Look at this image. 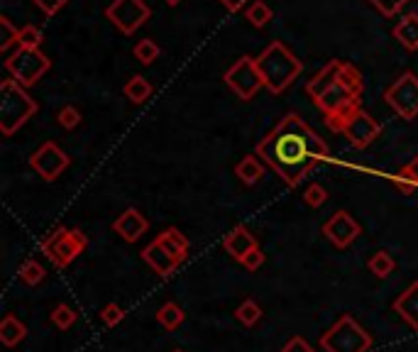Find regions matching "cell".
I'll use <instances>...</instances> for the list:
<instances>
[{"instance_id": "1", "label": "cell", "mask_w": 418, "mask_h": 352, "mask_svg": "<svg viewBox=\"0 0 418 352\" xmlns=\"http://www.w3.org/2000/svg\"><path fill=\"white\" fill-rule=\"evenodd\" d=\"M257 157L270 164L289 186H298L313 167L330 157L328 145L296 113L281 117V122L257 145Z\"/></svg>"}, {"instance_id": "2", "label": "cell", "mask_w": 418, "mask_h": 352, "mask_svg": "<svg viewBox=\"0 0 418 352\" xmlns=\"http://www.w3.org/2000/svg\"><path fill=\"white\" fill-rule=\"evenodd\" d=\"M255 61L262 74V81H265V89L274 96L284 93L303 71L301 59H298L286 44L279 42V39H274Z\"/></svg>"}, {"instance_id": "3", "label": "cell", "mask_w": 418, "mask_h": 352, "mask_svg": "<svg viewBox=\"0 0 418 352\" xmlns=\"http://www.w3.org/2000/svg\"><path fill=\"white\" fill-rule=\"evenodd\" d=\"M34 113L37 103L30 98L25 86H20L15 79H5L0 84V132L5 137L15 135Z\"/></svg>"}, {"instance_id": "4", "label": "cell", "mask_w": 418, "mask_h": 352, "mask_svg": "<svg viewBox=\"0 0 418 352\" xmlns=\"http://www.w3.org/2000/svg\"><path fill=\"white\" fill-rule=\"evenodd\" d=\"M86 247H89V237L81 230H69V228H64V226L54 228V230L42 240V252L49 257V262L59 269L69 267L79 254L86 252Z\"/></svg>"}, {"instance_id": "5", "label": "cell", "mask_w": 418, "mask_h": 352, "mask_svg": "<svg viewBox=\"0 0 418 352\" xmlns=\"http://www.w3.org/2000/svg\"><path fill=\"white\" fill-rule=\"evenodd\" d=\"M321 348L325 352H367L372 348V335L353 315H343L328 333H323Z\"/></svg>"}, {"instance_id": "6", "label": "cell", "mask_w": 418, "mask_h": 352, "mask_svg": "<svg viewBox=\"0 0 418 352\" xmlns=\"http://www.w3.org/2000/svg\"><path fill=\"white\" fill-rule=\"evenodd\" d=\"M49 66H51V61L42 49H23L20 47L18 52L10 54V57L5 59V69H8V74L13 76L20 86H25V89L37 84L46 71H49Z\"/></svg>"}, {"instance_id": "7", "label": "cell", "mask_w": 418, "mask_h": 352, "mask_svg": "<svg viewBox=\"0 0 418 352\" xmlns=\"http://www.w3.org/2000/svg\"><path fill=\"white\" fill-rule=\"evenodd\" d=\"M225 84L237 98L252 100L257 96V91L265 89V81L257 69V61L252 57H240L235 64L225 71Z\"/></svg>"}, {"instance_id": "8", "label": "cell", "mask_w": 418, "mask_h": 352, "mask_svg": "<svg viewBox=\"0 0 418 352\" xmlns=\"http://www.w3.org/2000/svg\"><path fill=\"white\" fill-rule=\"evenodd\" d=\"M384 100L394 108V113L404 120L418 117V76L401 74L389 89L384 91Z\"/></svg>"}, {"instance_id": "9", "label": "cell", "mask_w": 418, "mask_h": 352, "mask_svg": "<svg viewBox=\"0 0 418 352\" xmlns=\"http://www.w3.org/2000/svg\"><path fill=\"white\" fill-rule=\"evenodd\" d=\"M152 10L144 0H113L106 8V18L120 30L122 34H132L149 20Z\"/></svg>"}, {"instance_id": "10", "label": "cell", "mask_w": 418, "mask_h": 352, "mask_svg": "<svg viewBox=\"0 0 418 352\" xmlns=\"http://www.w3.org/2000/svg\"><path fill=\"white\" fill-rule=\"evenodd\" d=\"M30 167H32V171H37L44 181H54V178H59L61 171L69 167V155H66L59 145H54V142H44V145L30 157Z\"/></svg>"}, {"instance_id": "11", "label": "cell", "mask_w": 418, "mask_h": 352, "mask_svg": "<svg viewBox=\"0 0 418 352\" xmlns=\"http://www.w3.org/2000/svg\"><path fill=\"white\" fill-rule=\"evenodd\" d=\"M360 233H362V228H360V223L355 221V218L350 216L348 211H338L333 218H328V221H325V226H323V235L338 249L350 247V245H353L355 240L360 237Z\"/></svg>"}, {"instance_id": "12", "label": "cell", "mask_w": 418, "mask_h": 352, "mask_svg": "<svg viewBox=\"0 0 418 352\" xmlns=\"http://www.w3.org/2000/svg\"><path fill=\"white\" fill-rule=\"evenodd\" d=\"M343 135H345V140L355 147V150H365V147H369L372 142L381 135V125L369 113L360 110V113L348 122V127H345Z\"/></svg>"}, {"instance_id": "13", "label": "cell", "mask_w": 418, "mask_h": 352, "mask_svg": "<svg viewBox=\"0 0 418 352\" xmlns=\"http://www.w3.org/2000/svg\"><path fill=\"white\" fill-rule=\"evenodd\" d=\"M223 247H225V252H228L230 257H235L237 262H242V259H245L247 254L252 252V249L260 247V242H257V237L250 230H247L245 226H235L223 237Z\"/></svg>"}, {"instance_id": "14", "label": "cell", "mask_w": 418, "mask_h": 352, "mask_svg": "<svg viewBox=\"0 0 418 352\" xmlns=\"http://www.w3.org/2000/svg\"><path fill=\"white\" fill-rule=\"evenodd\" d=\"M149 223L137 208H127L122 216H118V221L113 223V230L120 235L125 242H137L144 233H147Z\"/></svg>"}, {"instance_id": "15", "label": "cell", "mask_w": 418, "mask_h": 352, "mask_svg": "<svg viewBox=\"0 0 418 352\" xmlns=\"http://www.w3.org/2000/svg\"><path fill=\"white\" fill-rule=\"evenodd\" d=\"M142 257H144V262L149 264V267L154 269V272L159 274V277H169V274L174 272V269L179 267V259L177 257H172V254L167 252V249L162 247V245L154 240V242H149L147 247L142 249Z\"/></svg>"}, {"instance_id": "16", "label": "cell", "mask_w": 418, "mask_h": 352, "mask_svg": "<svg viewBox=\"0 0 418 352\" xmlns=\"http://www.w3.org/2000/svg\"><path fill=\"white\" fill-rule=\"evenodd\" d=\"M340 66H343V61H340V59L328 61V64H325L323 69L318 71V74L313 76L311 81H308V84H306V93L311 96L313 100H318V98H321V96L325 93V91L333 89V86L338 84Z\"/></svg>"}, {"instance_id": "17", "label": "cell", "mask_w": 418, "mask_h": 352, "mask_svg": "<svg viewBox=\"0 0 418 352\" xmlns=\"http://www.w3.org/2000/svg\"><path fill=\"white\" fill-rule=\"evenodd\" d=\"M394 311L411 325V328L418 330V282L411 284V287L394 301Z\"/></svg>"}, {"instance_id": "18", "label": "cell", "mask_w": 418, "mask_h": 352, "mask_svg": "<svg viewBox=\"0 0 418 352\" xmlns=\"http://www.w3.org/2000/svg\"><path fill=\"white\" fill-rule=\"evenodd\" d=\"M394 39H399L401 47L416 52L418 49V13H409L396 22L394 27Z\"/></svg>"}, {"instance_id": "19", "label": "cell", "mask_w": 418, "mask_h": 352, "mask_svg": "<svg viewBox=\"0 0 418 352\" xmlns=\"http://www.w3.org/2000/svg\"><path fill=\"white\" fill-rule=\"evenodd\" d=\"M357 96H353L350 93L345 86H340V84H335L333 89H328L325 93L321 96V98L316 100V105L323 110L325 115H330L333 110H338V108H343L345 103H350V100H355Z\"/></svg>"}, {"instance_id": "20", "label": "cell", "mask_w": 418, "mask_h": 352, "mask_svg": "<svg viewBox=\"0 0 418 352\" xmlns=\"http://www.w3.org/2000/svg\"><path fill=\"white\" fill-rule=\"evenodd\" d=\"M157 242L162 245V247L167 249L172 257H177L179 262H184L186 254H189V240H186L184 233L177 230V228H169V230H164L157 237Z\"/></svg>"}, {"instance_id": "21", "label": "cell", "mask_w": 418, "mask_h": 352, "mask_svg": "<svg viewBox=\"0 0 418 352\" xmlns=\"http://www.w3.org/2000/svg\"><path fill=\"white\" fill-rule=\"evenodd\" d=\"M360 110H362V108H360V98L350 100V103H345L343 108H338V110H333L330 115H325V127H328V130L340 132V135H343L345 127H348V122L353 120V117L357 115Z\"/></svg>"}, {"instance_id": "22", "label": "cell", "mask_w": 418, "mask_h": 352, "mask_svg": "<svg viewBox=\"0 0 418 352\" xmlns=\"http://www.w3.org/2000/svg\"><path fill=\"white\" fill-rule=\"evenodd\" d=\"M25 338H27V328H25L23 320L15 318V315H5L3 323H0V340H3V345L15 348V345H20Z\"/></svg>"}, {"instance_id": "23", "label": "cell", "mask_w": 418, "mask_h": 352, "mask_svg": "<svg viewBox=\"0 0 418 352\" xmlns=\"http://www.w3.org/2000/svg\"><path fill=\"white\" fill-rule=\"evenodd\" d=\"M235 174L240 176L242 183H247V186H255V183H260L262 176H265V167L260 164V159H257L255 155H247V157H242V159L237 162Z\"/></svg>"}, {"instance_id": "24", "label": "cell", "mask_w": 418, "mask_h": 352, "mask_svg": "<svg viewBox=\"0 0 418 352\" xmlns=\"http://www.w3.org/2000/svg\"><path fill=\"white\" fill-rule=\"evenodd\" d=\"M338 84L345 86V89H348L353 96H357V98L362 96V91H365V79H362V74H360L357 66L348 64V61H343V66H340Z\"/></svg>"}, {"instance_id": "25", "label": "cell", "mask_w": 418, "mask_h": 352, "mask_svg": "<svg viewBox=\"0 0 418 352\" xmlns=\"http://www.w3.org/2000/svg\"><path fill=\"white\" fill-rule=\"evenodd\" d=\"M184 318H186V313L182 308H179L174 301H167V304L162 306V308L157 311V320L164 325L167 330H177L179 325L184 323Z\"/></svg>"}, {"instance_id": "26", "label": "cell", "mask_w": 418, "mask_h": 352, "mask_svg": "<svg viewBox=\"0 0 418 352\" xmlns=\"http://www.w3.org/2000/svg\"><path fill=\"white\" fill-rule=\"evenodd\" d=\"M122 91H125V96L132 100V103H144V100L152 96V84H149L144 76H132Z\"/></svg>"}, {"instance_id": "27", "label": "cell", "mask_w": 418, "mask_h": 352, "mask_svg": "<svg viewBox=\"0 0 418 352\" xmlns=\"http://www.w3.org/2000/svg\"><path fill=\"white\" fill-rule=\"evenodd\" d=\"M394 269H396V262H394V257H391L389 252L379 249V252L372 254V259H369V272L374 274L376 279H386L391 272H394Z\"/></svg>"}, {"instance_id": "28", "label": "cell", "mask_w": 418, "mask_h": 352, "mask_svg": "<svg viewBox=\"0 0 418 352\" xmlns=\"http://www.w3.org/2000/svg\"><path fill=\"white\" fill-rule=\"evenodd\" d=\"M235 315H237V320H240L242 325H247V328H252V325H255V323H260V318H262V308H260V304H257V301L245 299L240 306H237Z\"/></svg>"}, {"instance_id": "29", "label": "cell", "mask_w": 418, "mask_h": 352, "mask_svg": "<svg viewBox=\"0 0 418 352\" xmlns=\"http://www.w3.org/2000/svg\"><path fill=\"white\" fill-rule=\"evenodd\" d=\"M272 18H274V13H272L270 3H265V0H255V3L247 8V20H250V25H255V27L270 25Z\"/></svg>"}, {"instance_id": "30", "label": "cell", "mask_w": 418, "mask_h": 352, "mask_svg": "<svg viewBox=\"0 0 418 352\" xmlns=\"http://www.w3.org/2000/svg\"><path fill=\"white\" fill-rule=\"evenodd\" d=\"M20 279L30 287H37V284L44 282V267L37 262V259H27V262L20 267Z\"/></svg>"}, {"instance_id": "31", "label": "cell", "mask_w": 418, "mask_h": 352, "mask_svg": "<svg viewBox=\"0 0 418 352\" xmlns=\"http://www.w3.org/2000/svg\"><path fill=\"white\" fill-rule=\"evenodd\" d=\"M132 54H135L142 64H152V61L159 59L162 49H159V44L154 42V39H139V42L135 44V49H132Z\"/></svg>"}, {"instance_id": "32", "label": "cell", "mask_w": 418, "mask_h": 352, "mask_svg": "<svg viewBox=\"0 0 418 352\" xmlns=\"http://www.w3.org/2000/svg\"><path fill=\"white\" fill-rule=\"evenodd\" d=\"M49 318H51V323H54L59 330H69L71 325L76 323V311L71 308V306H66V304H59L54 311H51Z\"/></svg>"}, {"instance_id": "33", "label": "cell", "mask_w": 418, "mask_h": 352, "mask_svg": "<svg viewBox=\"0 0 418 352\" xmlns=\"http://www.w3.org/2000/svg\"><path fill=\"white\" fill-rule=\"evenodd\" d=\"M42 32H39L34 25H25L23 30H20L18 34V44L23 49H39V44H42Z\"/></svg>"}, {"instance_id": "34", "label": "cell", "mask_w": 418, "mask_h": 352, "mask_svg": "<svg viewBox=\"0 0 418 352\" xmlns=\"http://www.w3.org/2000/svg\"><path fill=\"white\" fill-rule=\"evenodd\" d=\"M56 122H59L64 130H76L81 125V110L74 105H64V108L56 113Z\"/></svg>"}, {"instance_id": "35", "label": "cell", "mask_w": 418, "mask_h": 352, "mask_svg": "<svg viewBox=\"0 0 418 352\" xmlns=\"http://www.w3.org/2000/svg\"><path fill=\"white\" fill-rule=\"evenodd\" d=\"M18 34L20 30L10 22V18H0V52H5V49H10V44L18 42Z\"/></svg>"}, {"instance_id": "36", "label": "cell", "mask_w": 418, "mask_h": 352, "mask_svg": "<svg viewBox=\"0 0 418 352\" xmlns=\"http://www.w3.org/2000/svg\"><path fill=\"white\" fill-rule=\"evenodd\" d=\"M303 201H306L311 208H321L323 203L328 201V191H325L321 183H313V186H308L306 193H303Z\"/></svg>"}, {"instance_id": "37", "label": "cell", "mask_w": 418, "mask_h": 352, "mask_svg": "<svg viewBox=\"0 0 418 352\" xmlns=\"http://www.w3.org/2000/svg\"><path fill=\"white\" fill-rule=\"evenodd\" d=\"M367 3L374 5L376 10H379L384 18H394L396 13H399L401 8H404L409 0H367Z\"/></svg>"}, {"instance_id": "38", "label": "cell", "mask_w": 418, "mask_h": 352, "mask_svg": "<svg viewBox=\"0 0 418 352\" xmlns=\"http://www.w3.org/2000/svg\"><path fill=\"white\" fill-rule=\"evenodd\" d=\"M122 315H125V311H122L118 304H108L106 308L101 311V318H103V323H106V325H110V328H113V325H118V323H120V320H122Z\"/></svg>"}, {"instance_id": "39", "label": "cell", "mask_w": 418, "mask_h": 352, "mask_svg": "<svg viewBox=\"0 0 418 352\" xmlns=\"http://www.w3.org/2000/svg\"><path fill=\"white\" fill-rule=\"evenodd\" d=\"M240 264H242V267H245V269H250V272H257V269H260L262 264H265V252H262L260 247L252 249V252L247 254V257L242 259Z\"/></svg>"}, {"instance_id": "40", "label": "cell", "mask_w": 418, "mask_h": 352, "mask_svg": "<svg viewBox=\"0 0 418 352\" xmlns=\"http://www.w3.org/2000/svg\"><path fill=\"white\" fill-rule=\"evenodd\" d=\"M32 3L37 5V8L42 10L44 15H49V18H51V15L59 13V10L64 8L66 3H69V0H32Z\"/></svg>"}, {"instance_id": "41", "label": "cell", "mask_w": 418, "mask_h": 352, "mask_svg": "<svg viewBox=\"0 0 418 352\" xmlns=\"http://www.w3.org/2000/svg\"><path fill=\"white\" fill-rule=\"evenodd\" d=\"M281 352H313V348L306 343V340H303V338H298V335H296V338H291L286 345H284Z\"/></svg>"}, {"instance_id": "42", "label": "cell", "mask_w": 418, "mask_h": 352, "mask_svg": "<svg viewBox=\"0 0 418 352\" xmlns=\"http://www.w3.org/2000/svg\"><path fill=\"white\" fill-rule=\"evenodd\" d=\"M399 174H404L406 178H411V181H414L416 186H418V157H416V159H411L406 167H401Z\"/></svg>"}, {"instance_id": "43", "label": "cell", "mask_w": 418, "mask_h": 352, "mask_svg": "<svg viewBox=\"0 0 418 352\" xmlns=\"http://www.w3.org/2000/svg\"><path fill=\"white\" fill-rule=\"evenodd\" d=\"M220 3H223L225 8L230 10V13H237V10H242V8H245V3H247V0H220Z\"/></svg>"}, {"instance_id": "44", "label": "cell", "mask_w": 418, "mask_h": 352, "mask_svg": "<svg viewBox=\"0 0 418 352\" xmlns=\"http://www.w3.org/2000/svg\"><path fill=\"white\" fill-rule=\"evenodd\" d=\"M164 3H167V5H179L182 0H164Z\"/></svg>"}, {"instance_id": "45", "label": "cell", "mask_w": 418, "mask_h": 352, "mask_svg": "<svg viewBox=\"0 0 418 352\" xmlns=\"http://www.w3.org/2000/svg\"><path fill=\"white\" fill-rule=\"evenodd\" d=\"M174 352H184V350H174Z\"/></svg>"}]
</instances>
